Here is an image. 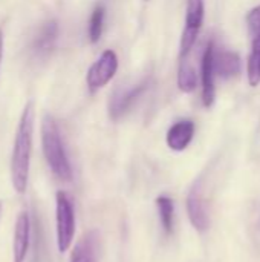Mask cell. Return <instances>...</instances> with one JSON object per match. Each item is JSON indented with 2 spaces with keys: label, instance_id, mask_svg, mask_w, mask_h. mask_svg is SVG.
<instances>
[{
  "label": "cell",
  "instance_id": "obj_1",
  "mask_svg": "<svg viewBox=\"0 0 260 262\" xmlns=\"http://www.w3.org/2000/svg\"><path fill=\"white\" fill-rule=\"evenodd\" d=\"M34 137V104L29 101L20 117L14 149L11 155V181L17 193L23 195L28 187Z\"/></svg>",
  "mask_w": 260,
  "mask_h": 262
},
{
  "label": "cell",
  "instance_id": "obj_3",
  "mask_svg": "<svg viewBox=\"0 0 260 262\" xmlns=\"http://www.w3.org/2000/svg\"><path fill=\"white\" fill-rule=\"evenodd\" d=\"M55 232L58 252H67L75 236V210L70 196L63 190L55 195Z\"/></svg>",
  "mask_w": 260,
  "mask_h": 262
},
{
  "label": "cell",
  "instance_id": "obj_8",
  "mask_svg": "<svg viewBox=\"0 0 260 262\" xmlns=\"http://www.w3.org/2000/svg\"><path fill=\"white\" fill-rule=\"evenodd\" d=\"M215 43L210 40L204 49L202 54V63H201V78H202V103L205 107H211L215 101Z\"/></svg>",
  "mask_w": 260,
  "mask_h": 262
},
{
  "label": "cell",
  "instance_id": "obj_18",
  "mask_svg": "<svg viewBox=\"0 0 260 262\" xmlns=\"http://www.w3.org/2000/svg\"><path fill=\"white\" fill-rule=\"evenodd\" d=\"M247 25L251 40L260 38V5L247 14Z\"/></svg>",
  "mask_w": 260,
  "mask_h": 262
},
{
  "label": "cell",
  "instance_id": "obj_4",
  "mask_svg": "<svg viewBox=\"0 0 260 262\" xmlns=\"http://www.w3.org/2000/svg\"><path fill=\"white\" fill-rule=\"evenodd\" d=\"M118 71V57L112 49H107L101 54V57L90 66L86 75V83L89 91L93 94L104 88Z\"/></svg>",
  "mask_w": 260,
  "mask_h": 262
},
{
  "label": "cell",
  "instance_id": "obj_10",
  "mask_svg": "<svg viewBox=\"0 0 260 262\" xmlns=\"http://www.w3.org/2000/svg\"><path fill=\"white\" fill-rule=\"evenodd\" d=\"M195 135V123L192 120H181L175 123L167 132V146L175 152H182L188 147Z\"/></svg>",
  "mask_w": 260,
  "mask_h": 262
},
{
  "label": "cell",
  "instance_id": "obj_16",
  "mask_svg": "<svg viewBox=\"0 0 260 262\" xmlns=\"http://www.w3.org/2000/svg\"><path fill=\"white\" fill-rule=\"evenodd\" d=\"M248 81L251 86L260 83V38L253 40V48L248 57Z\"/></svg>",
  "mask_w": 260,
  "mask_h": 262
},
{
  "label": "cell",
  "instance_id": "obj_11",
  "mask_svg": "<svg viewBox=\"0 0 260 262\" xmlns=\"http://www.w3.org/2000/svg\"><path fill=\"white\" fill-rule=\"evenodd\" d=\"M57 38H58V23L55 20L44 21L40 26L37 35L34 37V41H32L34 52L40 57L51 54V51L54 49L57 43Z\"/></svg>",
  "mask_w": 260,
  "mask_h": 262
},
{
  "label": "cell",
  "instance_id": "obj_15",
  "mask_svg": "<svg viewBox=\"0 0 260 262\" xmlns=\"http://www.w3.org/2000/svg\"><path fill=\"white\" fill-rule=\"evenodd\" d=\"M198 84V77L195 69L184 60L179 66L178 71V86L182 92H192L196 89Z\"/></svg>",
  "mask_w": 260,
  "mask_h": 262
},
{
  "label": "cell",
  "instance_id": "obj_2",
  "mask_svg": "<svg viewBox=\"0 0 260 262\" xmlns=\"http://www.w3.org/2000/svg\"><path fill=\"white\" fill-rule=\"evenodd\" d=\"M41 146L48 166L52 173L61 181H72L74 172L67 154L64 150V144L61 141V135L55 120L51 115H44L41 121Z\"/></svg>",
  "mask_w": 260,
  "mask_h": 262
},
{
  "label": "cell",
  "instance_id": "obj_7",
  "mask_svg": "<svg viewBox=\"0 0 260 262\" xmlns=\"http://www.w3.org/2000/svg\"><path fill=\"white\" fill-rule=\"evenodd\" d=\"M149 81H143L133 88L124 89V91H116L113 94V97L110 98L109 103V115L112 120H120L123 115H126L130 107L139 100V97L143 95V92L147 89Z\"/></svg>",
  "mask_w": 260,
  "mask_h": 262
},
{
  "label": "cell",
  "instance_id": "obj_13",
  "mask_svg": "<svg viewBox=\"0 0 260 262\" xmlns=\"http://www.w3.org/2000/svg\"><path fill=\"white\" fill-rule=\"evenodd\" d=\"M213 66L215 74H218L221 78H231L241 72V58L236 52L231 51H215Z\"/></svg>",
  "mask_w": 260,
  "mask_h": 262
},
{
  "label": "cell",
  "instance_id": "obj_6",
  "mask_svg": "<svg viewBox=\"0 0 260 262\" xmlns=\"http://www.w3.org/2000/svg\"><path fill=\"white\" fill-rule=\"evenodd\" d=\"M185 206H187V215H188L192 226L201 233L207 232L210 227V216H208L207 204H205L199 181H196L193 184V187L190 189V192L187 195Z\"/></svg>",
  "mask_w": 260,
  "mask_h": 262
},
{
  "label": "cell",
  "instance_id": "obj_14",
  "mask_svg": "<svg viewBox=\"0 0 260 262\" xmlns=\"http://www.w3.org/2000/svg\"><path fill=\"white\" fill-rule=\"evenodd\" d=\"M155 204L158 209V215H159L162 229L167 235H170L173 232V223H175V203L172 198L161 195L156 198Z\"/></svg>",
  "mask_w": 260,
  "mask_h": 262
},
{
  "label": "cell",
  "instance_id": "obj_19",
  "mask_svg": "<svg viewBox=\"0 0 260 262\" xmlns=\"http://www.w3.org/2000/svg\"><path fill=\"white\" fill-rule=\"evenodd\" d=\"M2 55H3V31L0 28V61H2Z\"/></svg>",
  "mask_w": 260,
  "mask_h": 262
},
{
  "label": "cell",
  "instance_id": "obj_5",
  "mask_svg": "<svg viewBox=\"0 0 260 262\" xmlns=\"http://www.w3.org/2000/svg\"><path fill=\"white\" fill-rule=\"evenodd\" d=\"M202 20H204V0H188L185 28L181 37V57H185L193 48L202 26Z\"/></svg>",
  "mask_w": 260,
  "mask_h": 262
},
{
  "label": "cell",
  "instance_id": "obj_12",
  "mask_svg": "<svg viewBox=\"0 0 260 262\" xmlns=\"http://www.w3.org/2000/svg\"><path fill=\"white\" fill-rule=\"evenodd\" d=\"M69 262H98V236L95 232H89L78 239Z\"/></svg>",
  "mask_w": 260,
  "mask_h": 262
},
{
  "label": "cell",
  "instance_id": "obj_17",
  "mask_svg": "<svg viewBox=\"0 0 260 262\" xmlns=\"http://www.w3.org/2000/svg\"><path fill=\"white\" fill-rule=\"evenodd\" d=\"M104 15L106 11L103 6H97L90 15V21H89V38L92 43H97L101 35H103V28H104Z\"/></svg>",
  "mask_w": 260,
  "mask_h": 262
},
{
  "label": "cell",
  "instance_id": "obj_9",
  "mask_svg": "<svg viewBox=\"0 0 260 262\" xmlns=\"http://www.w3.org/2000/svg\"><path fill=\"white\" fill-rule=\"evenodd\" d=\"M29 236H31V221L26 212H21L17 216L14 227L12 239V262H25L29 250Z\"/></svg>",
  "mask_w": 260,
  "mask_h": 262
}]
</instances>
